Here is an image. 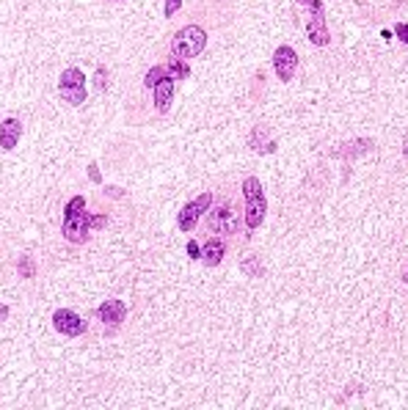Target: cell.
I'll use <instances>...</instances> for the list:
<instances>
[{
  "mask_svg": "<svg viewBox=\"0 0 408 410\" xmlns=\"http://www.w3.org/2000/svg\"><path fill=\"white\" fill-rule=\"evenodd\" d=\"M89 213H86V198L75 195L67 204V213H64V237L75 245H83L89 240Z\"/></svg>",
  "mask_w": 408,
  "mask_h": 410,
  "instance_id": "1",
  "label": "cell"
},
{
  "mask_svg": "<svg viewBox=\"0 0 408 410\" xmlns=\"http://www.w3.org/2000/svg\"><path fill=\"white\" fill-rule=\"evenodd\" d=\"M243 201H246V226L249 229H260L262 221H265V213H268V204H265V190L260 184L257 176H249L243 182Z\"/></svg>",
  "mask_w": 408,
  "mask_h": 410,
  "instance_id": "2",
  "label": "cell"
},
{
  "mask_svg": "<svg viewBox=\"0 0 408 410\" xmlns=\"http://www.w3.org/2000/svg\"><path fill=\"white\" fill-rule=\"evenodd\" d=\"M204 47H207V34H204V28L199 25H185L174 39H171V53L182 61L188 58H196Z\"/></svg>",
  "mask_w": 408,
  "mask_h": 410,
  "instance_id": "3",
  "label": "cell"
},
{
  "mask_svg": "<svg viewBox=\"0 0 408 410\" xmlns=\"http://www.w3.org/2000/svg\"><path fill=\"white\" fill-rule=\"evenodd\" d=\"M58 91H61V97H64L72 108L83 105V102H86V75H83L78 67L64 69V75H61V80H58Z\"/></svg>",
  "mask_w": 408,
  "mask_h": 410,
  "instance_id": "4",
  "label": "cell"
},
{
  "mask_svg": "<svg viewBox=\"0 0 408 410\" xmlns=\"http://www.w3.org/2000/svg\"><path fill=\"white\" fill-rule=\"evenodd\" d=\"M210 204H213V195L210 193H201L196 201H190V204H185L182 207V213H179V229L182 232H193V226L199 224V218L204 215V213H210Z\"/></svg>",
  "mask_w": 408,
  "mask_h": 410,
  "instance_id": "5",
  "label": "cell"
},
{
  "mask_svg": "<svg viewBox=\"0 0 408 410\" xmlns=\"http://www.w3.org/2000/svg\"><path fill=\"white\" fill-rule=\"evenodd\" d=\"M312 6V20L306 23V34H309V42L317 45V47H326L331 42L328 36V28H326V14H323V3L320 0H309Z\"/></svg>",
  "mask_w": 408,
  "mask_h": 410,
  "instance_id": "6",
  "label": "cell"
},
{
  "mask_svg": "<svg viewBox=\"0 0 408 410\" xmlns=\"http://www.w3.org/2000/svg\"><path fill=\"white\" fill-rule=\"evenodd\" d=\"M210 229L221 232V234H235L238 232V213L229 201L218 204V207L210 213Z\"/></svg>",
  "mask_w": 408,
  "mask_h": 410,
  "instance_id": "7",
  "label": "cell"
},
{
  "mask_svg": "<svg viewBox=\"0 0 408 410\" xmlns=\"http://www.w3.org/2000/svg\"><path fill=\"white\" fill-rule=\"evenodd\" d=\"M273 69H276V77L279 80H293L295 69H298V53L290 47V45H282L276 53H273Z\"/></svg>",
  "mask_w": 408,
  "mask_h": 410,
  "instance_id": "8",
  "label": "cell"
},
{
  "mask_svg": "<svg viewBox=\"0 0 408 410\" xmlns=\"http://www.w3.org/2000/svg\"><path fill=\"white\" fill-rule=\"evenodd\" d=\"M53 325H56V330L64 333L67 339H75V336L86 333V322H83L72 309H58V311L53 314Z\"/></svg>",
  "mask_w": 408,
  "mask_h": 410,
  "instance_id": "9",
  "label": "cell"
},
{
  "mask_svg": "<svg viewBox=\"0 0 408 410\" xmlns=\"http://www.w3.org/2000/svg\"><path fill=\"white\" fill-rule=\"evenodd\" d=\"M23 138V121L20 119H6L0 124V149L3 152H12Z\"/></svg>",
  "mask_w": 408,
  "mask_h": 410,
  "instance_id": "10",
  "label": "cell"
},
{
  "mask_svg": "<svg viewBox=\"0 0 408 410\" xmlns=\"http://www.w3.org/2000/svg\"><path fill=\"white\" fill-rule=\"evenodd\" d=\"M97 314H100V319H102L108 328H119V325L124 322V317H127V306H124L122 300H105Z\"/></svg>",
  "mask_w": 408,
  "mask_h": 410,
  "instance_id": "11",
  "label": "cell"
},
{
  "mask_svg": "<svg viewBox=\"0 0 408 410\" xmlns=\"http://www.w3.org/2000/svg\"><path fill=\"white\" fill-rule=\"evenodd\" d=\"M155 108L160 113H166L171 108V97H174V77L171 75H163L157 83H155Z\"/></svg>",
  "mask_w": 408,
  "mask_h": 410,
  "instance_id": "12",
  "label": "cell"
},
{
  "mask_svg": "<svg viewBox=\"0 0 408 410\" xmlns=\"http://www.w3.org/2000/svg\"><path fill=\"white\" fill-rule=\"evenodd\" d=\"M224 254H227V245H224V240L213 237V240H207V243L201 245V254H199V259H201L204 265H207V267H216V265H221Z\"/></svg>",
  "mask_w": 408,
  "mask_h": 410,
  "instance_id": "13",
  "label": "cell"
},
{
  "mask_svg": "<svg viewBox=\"0 0 408 410\" xmlns=\"http://www.w3.org/2000/svg\"><path fill=\"white\" fill-rule=\"evenodd\" d=\"M240 267H243V273H249L251 278H260V276H262V267H260V259H257V256L243 259V262H240Z\"/></svg>",
  "mask_w": 408,
  "mask_h": 410,
  "instance_id": "14",
  "label": "cell"
},
{
  "mask_svg": "<svg viewBox=\"0 0 408 410\" xmlns=\"http://www.w3.org/2000/svg\"><path fill=\"white\" fill-rule=\"evenodd\" d=\"M163 75H168L166 67H152V69L146 72V77H144V86H146V88H155V83H157Z\"/></svg>",
  "mask_w": 408,
  "mask_h": 410,
  "instance_id": "15",
  "label": "cell"
},
{
  "mask_svg": "<svg viewBox=\"0 0 408 410\" xmlns=\"http://www.w3.org/2000/svg\"><path fill=\"white\" fill-rule=\"evenodd\" d=\"M166 72H171V75H177V77H188V75H190V69H188V67L182 64V58H177V56L171 58V64H168Z\"/></svg>",
  "mask_w": 408,
  "mask_h": 410,
  "instance_id": "16",
  "label": "cell"
},
{
  "mask_svg": "<svg viewBox=\"0 0 408 410\" xmlns=\"http://www.w3.org/2000/svg\"><path fill=\"white\" fill-rule=\"evenodd\" d=\"M86 221H89V229H102V226H108V218H105V215H89Z\"/></svg>",
  "mask_w": 408,
  "mask_h": 410,
  "instance_id": "17",
  "label": "cell"
},
{
  "mask_svg": "<svg viewBox=\"0 0 408 410\" xmlns=\"http://www.w3.org/2000/svg\"><path fill=\"white\" fill-rule=\"evenodd\" d=\"M20 273H23L25 278H34V262H31L28 256H23V259H20Z\"/></svg>",
  "mask_w": 408,
  "mask_h": 410,
  "instance_id": "18",
  "label": "cell"
},
{
  "mask_svg": "<svg viewBox=\"0 0 408 410\" xmlns=\"http://www.w3.org/2000/svg\"><path fill=\"white\" fill-rule=\"evenodd\" d=\"M394 34H397V39H400L403 45H408V25H405V23H397V25H394Z\"/></svg>",
  "mask_w": 408,
  "mask_h": 410,
  "instance_id": "19",
  "label": "cell"
},
{
  "mask_svg": "<svg viewBox=\"0 0 408 410\" xmlns=\"http://www.w3.org/2000/svg\"><path fill=\"white\" fill-rule=\"evenodd\" d=\"M182 6V0H166V17H174Z\"/></svg>",
  "mask_w": 408,
  "mask_h": 410,
  "instance_id": "20",
  "label": "cell"
},
{
  "mask_svg": "<svg viewBox=\"0 0 408 410\" xmlns=\"http://www.w3.org/2000/svg\"><path fill=\"white\" fill-rule=\"evenodd\" d=\"M105 77H108V72H105V67H100V69H97V88H105V86H108Z\"/></svg>",
  "mask_w": 408,
  "mask_h": 410,
  "instance_id": "21",
  "label": "cell"
},
{
  "mask_svg": "<svg viewBox=\"0 0 408 410\" xmlns=\"http://www.w3.org/2000/svg\"><path fill=\"white\" fill-rule=\"evenodd\" d=\"M188 254H190V259H199V254H201V251H199V245H196L193 240L188 243Z\"/></svg>",
  "mask_w": 408,
  "mask_h": 410,
  "instance_id": "22",
  "label": "cell"
},
{
  "mask_svg": "<svg viewBox=\"0 0 408 410\" xmlns=\"http://www.w3.org/2000/svg\"><path fill=\"white\" fill-rule=\"evenodd\" d=\"M403 281H405V284H408V270H405V276H403Z\"/></svg>",
  "mask_w": 408,
  "mask_h": 410,
  "instance_id": "23",
  "label": "cell"
}]
</instances>
